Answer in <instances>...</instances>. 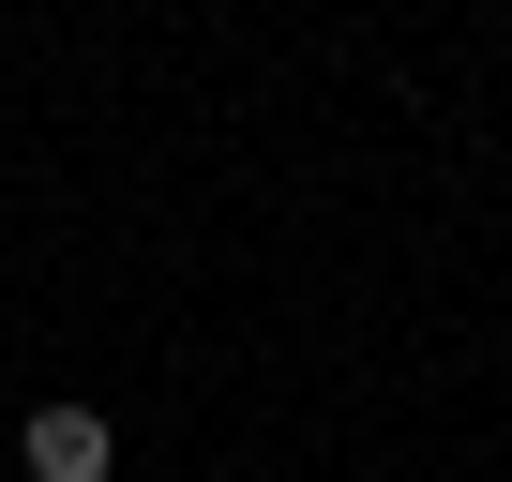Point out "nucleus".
<instances>
[{"label": "nucleus", "instance_id": "f257e3e1", "mask_svg": "<svg viewBox=\"0 0 512 482\" xmlns=\"http://www.w3.org/2000/svg\"><path fill=\"white\" fill-rule=\"evenodd\" d=\"M16 452H31V482H106V467H121L106 407H31V437H16Z\"/></svg>", "mask_w": 512, "mask_h": 482}]
</instances>
